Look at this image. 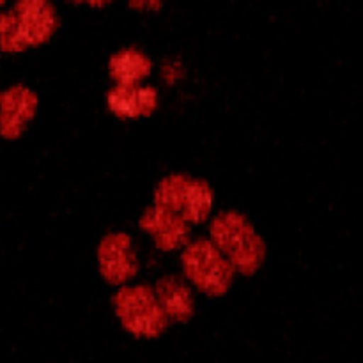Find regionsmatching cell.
Here are the masks:
<instances>
[{"mask_svg": "<svg viewBox=\"0 0 363 363\" xmlns=\"http://www.w3.org/2000/svg\"><path fill=\"white\" fill-rule=\"evenodd\" d=\"M110 77L117 84H138L152 71V60L138 50H121L108 60Z\"/></svg>", "mask_w": 363, "mask_h": 363, "instance_id": "11", "label": "cell"}, {"mask_svg": "<svg viewBox=\"0 0 363 363\" xmlns=\"http://www.w3.org/2000/svg\"><path fill=\"white\" fill-rule=\"evenodd\" d=\"M99 272L108 284H124L138 272V261L126 234H110L98 250Z\"/></svg>", "mask_w": 363, "mask_h": 363, "instance_id": "7", "label": "cell"}, {"mask_svg": "<svg viewBox=\"0 0 363 363\" xmlns=\"http://www.w3.org/2000/svg\"><path fill=\"white\" fill-rule=\"evenodd\" d=\"M213 245L236 272L254 275L266 257V245L254 227L240 213L225 211L211 223Z\"/></svg>", "mask_w": 363, "mask_h": 363, "instance_id": "2", "label": "cell"}, {"mask_svg": "<svg viewBox=\"0 0 363 363\" xmlns=\"http://www.w3.org/2000/svg\"><path fill=\"white\" fill-rule=\"evenodd\" d=\"M140 229L152 238L156 247L163 252H174L190 243V225L181 216L162 206L145 209L138 222Z\"/></svg>", "mask_w": 363, "mask_h": 363, "instance_id": "6", "label": "cell"}, {"mask_svg": "<svg viewBox=\"0 0 363 363\" xmlns=\"http://www.w3.org/2000/svg\"><path fill=\"white\" fill-rule=\"evenodd\" d=\"M38 98L25 87H13L0 99V133L6 138H16L35 116Z\"/></svg>", "mask_w": 363, "mask_h": 363, "instance_id": "9", "label": "cell"}, {"mask_svg": "<svg viewBox=\"0 0 363 363\" xmlns=\"http://www.w3.org/2000/svg\"><path fill=\"white\" fill-rule=\"evenodd\" d=\"M156 300L169 321L186 323L194 315L195 300L190 287L177 277H163L155 287Z\"/></svg>", "mask_w": 363, "mask_h": 363, "instance_id": "10", "label": "cell"}, {"mask_svg": "<svg viewBox=\"0 0 363 363\" xmlns=\"http://www.w3.org/2000/svg\"><path fill=\"white\" fill-rule=\"evenodd\" d=\"M155 204L176 213L186 223L201 225L209 218L215 204L213 190L206 181L188 176H169L155 191Z\"/></svg>", "mask_w": 363, "mask_h": 363, "instance_id": "3", "label": "cell"}, {"mask_svg": "<svg viewBox=\"0 0 363 363\" xmlns=\"http://www.w3.org/2000/svg\"><path fill=\"white\" fill-rule=\"evenodd\" d=\"M113 307L124 328L137 337H158L169 326V319L163 314L155 291L147 286L121 289L113 296Z\"/></svg>", "mask_w": 363, "mask_h": 363, "instance_id": "5", "label": "cell"}, {"mask_svg": "<svg viewBox=\"0 0 363 363\" xmlns=\"http://www.w3.org/2000/svg\"><path fill=\"white\" fill-rule=\"evenodd\" d=\"M181 261L186 279L202 293L222 296L233 286L234 268L211 241L197 240L188 243Z\"/></svg>", "mask_w": 363, "mask_h": 363, "instance_id": "4", "label": "cell"}, {"mask_svg": "<svg viewBox=\"0 0 363 363\" xmlns=\"http://www.w3.org/2000/svg\"><path fill=\"white\" fill-rule=\"evenodd\" d=\"M4 2H6V0H0V6H2V4H4Z\"/></svg>", "mask_w": 363, "mask_h": 363, "instance_id": "14", "label": "cell"}, {"mask_svg": "<svg viewBox=\"0 0 363 363\" xmlns=\"http://www.w3.org/2000/svg\"><path fill=\"white\" fill-rule=\"evenodd\" d=\"M74 2H87L91 6H105V4L112 2V0H74Z\"/></svg>", "mask_w": 363, "mask_h": 363, "instance_id": "13", "label": "cell"}, {"mask_svg": "<svg viewBox=\"0 0 363 363\" xmlns=\"http://www.w3.org/2000/svg\"><path fill=\"white\" fill-rule=\"evenodd\" d=\"M57 13L48 0H21L14 11L0 14V50L20 53L48 41L57 30Z\"/></svg>", "mask_w": 363, "mask_h": 363, "instance_id": "1", "label": "cell"}, {"mask_svg": "<svg viewBox=\"0 0 363 363\" xmlns=\"http://www.w3.org/2000/svg\"><path fill=\"white\" fill-rule=\"evenodd\" d=\"M162 0H131V6L138 7V9H156L160 7Z\"/></svg>", "mask_w": 363, "mask_h": 363, "instance_id": "12", "label": "cell"}, {"mask_svg": "<svg viewBox=\"0 0 363 363\" xmlns=\"http://www.w3.org/2000/svg\"><path fill=\"white\" fill-rule=\"evenodd\" d=\"M106 105L113 116L121 119L151 116L158 106V92L155 87L138 84H117L106 94Z\"/></svg>", "mask_w": 363, "mask_h": 363, "instance_id": "8", "label": "cell"}]
</instances>
